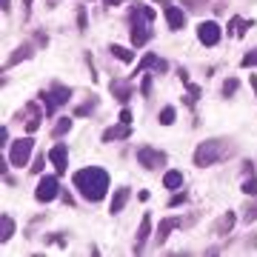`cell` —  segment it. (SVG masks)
Instances as JSON below:
<instances>
[{
  "instance_id": "obj_27",
  "label": "cell",
  "mask_w": 257,
  "mask_h": 257,
  "mask_svg": "<svg viewBox=\"0 0 257 257\" xmlns=\"http://www.w3.org/2000/svg\"><path fill=\"white\" fill-rule=\"evenodd\" d=\"M243 220H246V223L257 220V203H254V206H248V209H246V214H243Z\"/></svg>"
},
{
  "instance_id": "obj_11",
  "label": "cell",
  "mask_w": 257,
  "mask_h": 257,
  "mask_svg": "<svg viewBox=\"0 0 257 257\" xmlns=\"http://www.w3.org/2000/svg\"><path fill=\"white\" fill-rule=\"evenodd\" d=\"M12 234H15V220L9 214H0V243H9Z\"/></svg>"
},
{
  "instance_id": "obj_31",
  "label": "cell",
  "mask_w": 257,
  "mask_h": 257,
  "mask_svg": "<svg viewBox=\"0 0 257 257\" xmlns=\"http://www.w3.org/2000/svg\"><path fill=\"white\" fill-rule=\"evenodd\" d=\"M0 143H3V146L9 143V132H6V128H0Z\"/></svg>"
},
{
  "instance_id": "obj_6",
  "label": "cell",
  "mask_w": 257,
  "mask_h": 257,
  "mask_svg": "<svg viewBox=\"0 0 257 257\" xmlns=\"http://www.w3.org/2000/svg\"><path fill=\"white\" fill-rule=\"evenodd\" d=\"M57 192H60V183H57V177L55 175H49V177H43L40 183H37V200L40 203H49V200H55L57 197Z\"/></svg>"
},
{
  "instance_id": "obj_12",
  "label": "cell",
  "mask_w": 257,
  "mask_h": 257,
  "mask_svg": "<svg viewBox=\"0 0 257 257\" xmlns=\"http://www.w3.org/2000/svg\"><path fill=\"white\" fill-rule=\"evenodd\" d=\"M126 200H128V189L123 186V189H117V192H114L109 211H111V214H120V211H123V206H126Z\"/></svg>"
},
{
  "instance_id": "obj_19",
  "label": "cell",
  "mask_w": 257,
  "mask_h": 257,
  "mask_svg": "<svg viewBox=\"0 0 257 257\" xmlns=\"http://www.w3.org/2000/svg\"><path fill=\"white\" fill-rule=\"evenodd\" d=\"M149 229H152V220H149V214H146V217H143V223H140V229H138V251L143 248V243H146Z\"/></svg>"
},
{
  "instance_id": "obj_9",
  "label": "cell",
  "mask_w": 257,
  "mask_h": 257,
  "mask_svg": "<svg viewBox=\"0 0 257 257\" xmlns=\"http://www.w3.org/2000/svg\"><path fill=\"white\" fill-rule=\"evenodd\" d=\"M49 160L55 163V169H57V175H63L66 172V146H52V152H49Z\"/></svg>"
},
{
  "instance_id": "obj_22",
  "label": "cell",
  "mask_w": 257,
  "mask_h": 257,
  "mask_svg": "<svg viewBox=\"0 0 257 257\" xmlns=\"http://www.w3.org/2000/svg\"><path fill=\"white\" fill-rule=\"evenodd\" d=\"M69 128H72V120L69 117H60L55 123V128H52V135H55V138H60V135H66V132H69Z\"/></svg>"
},
{
  "instance_id": "obj_30",
  "label": "cell",
  "mask_w": 257,
  "mask_h": 257,
  "mask_svg": "<svg viewBox=\"0 0 257 257\" xmlns=\"http://www.w3.org/2000/svg\"><path fill=\"white\" fill-rule=\"evenodd\" d=\"M183 200H186V194H177V197H172V200H169V206H180Z\"/></svg>"
},
{
  "instance_id": "obj_13",
  "label": "cell",
  "mask_w": 257,
  "mask_h": 257,
  "mask_svg": "<svg viewBox=\"0 0 257 257\" xmlns=\"http://www.w3.org/2000/svg\"><path fill=\"white\" fill-rule=\"evenodd\" d=\"M175 226H177L175 217H166V220L160 223V229H157V243H166V240H169V234L175 231Z\"/></svg>"
},
{
  "instance_id": "obj_35",
  "label": "cell",
  "mask_w": 257,
  "mask_h": 257,
  "mask_svg": "<svg viewBox=\"0 0 257 257\" xmlns=\"http://www.w3.org/2000/svg\"><path fill=\"white\" fill-rule=\"evenodd\" d=\"M106 3H109V6H117V3H123V0H106Z\"/></svg>"
},
{
  "instance_id": "obj_37",
  "label": "cell",
  "mask_w": 257,
  "mask_h": 257,
  "mask_svg": "<svg viewBox=\"0 0 257 257\" xmlns=\"http://www.w3.org/2000/svg\"><path fill=\"white\" fill-rule=\"evenodd\" d=\"M26 6H32V0H26Z\"/></svg>"
},
{
  "instance_id": "obj_20",
  "label": "cell",
  "mask_w": 257,
  "mask_h": 257,
  "mask_svg": "<svg viewBox=\"0 0 257 257\" xmlns=\"http://www.w3.org/2000/svg\"><path fill=\"white\" fill-rule=\"evenodd\" d=\"M248 26H251V23H248V20L231 18V23H229V32H231V35H234V37H240V35H243V29H248Z\"/></svg>"
},
{
  "instance_id": "obj_7",
  "label": "cell",
  "mask_w": 257,
  "mask_h": 257,
  "mask_svg": "<svg viewBox=\"0 0 257 257\" xmlns=\"http://www.w3.org/2000/svg\"><path fill=\"white\" fill-rule=\"evenodd\" d=\"M197 37H200L203 46H217L220 43V26L214 20H206V23L197 26Z\"/></svg>"
},
{
  "instance_id": "obj_8",
  "label": "cell",
  "mask_w": 257,
  "mask_h": 257,
  "mask_svg": "<svg viewBox=\"0 0 257 257\" xmlns=\"http://www.w3.org/2000/svg\"><path fill=\"white\" fill-rule=\"evenodd\" d=\"M138 160H140L143 169H163V166H166V155H163V152H157V149H152V146L140 149Z\"/></svg>"
},
{
  "instance_id": "obj_17",
  "label": "cell",
  "mask_w": 257,
  "mask_h": 257,
  "mask_svg": "<svg viewBox=\"0 0 257 257\" xmlns=\"http://www.w3.org/2000/svg\"><path fill=\"white\" fill-rule=\"evenodd\" d=\"M111 92L117 94L120 100H128V94H132V86H128V80L123 83V80H114L111 83Z\"/></svg>"
},
{
  "instance_id": "obj_23",
  "label": "cell",
  "mask_w": 257,
  "mask_h": 257,
  "mask_svg": "<svg viewBox=\"0 0 257 257\" xmlns=\"http://www.w3.org/2000/svg\"><path fill=\"white\" fill-rule=\"evenodd\" d=\"M175 109H172V106H166L163 111H160V123H163V126H172V123H175Z\"/></svg>"
},
{
  "instance_id": "obj_15",
  "label": "cell",
  "mask_w": 257,
  "mask_h": 257,
  "mask_svg": "<svg viewBox=\"0 0 257 257\" xmlns=\"http://www.w3.org/2000/svg\"><path fill=\"white\" fill-rule=\"evenodd\" d=\"M128 123H120L117 128H109V132H103V140H117V138H128Z\"/></svg>"
},
{
  "instance_id": "obj_14",
  "label": "cell",
  "mask_w": 257,
  "mask_h": 257,
  "mask_svg": "<svg viewBox=\"0 0 257 257\" xmlns=\"http://www.w3.org/2000/svg\"><path fill=\"white\" fill-rule=\"evenodd\" d=\"M29 55H32V46H29V43H23L20 49H15V52H12V57L6 60V66H15V63H20V60H26Z\"/></svg>"
},
{
  "instance_id": "obj_24",
  "label": "cell",
  "mask_w": 257,
  "mask_h": 257,
  "mask_svg": "<svg viewBox=\"0 0 257 257\" xmlns=\"http://www.w3.org/2000/svg\"><path fill=\"white\" fill-rule=\"evenodd\" d=\"M231 226H234V211H226V217L220 220V226H214L217 231H229Z\"/></svg>"
},
{
  "instance_id": "obj_34",
  "label": "cell",
  "mask_w": 257,
  "mask_h": 257,
  "mask_svg": "<svg viewBox=\"0 0 257 257\" xmlns=\"http://www.w3.org/2000/svg\"><path fill=\"white\" fill-rule=\"evenodd\" d=\"M3 12H12V0H3Z\"/></svg>"
},
{
  "instance_id": "obj_32",
  "label": "cell",
  "mask_w": 257,
  "mask_h": 257,
  "mask_svg": "<svg viewBox=\"0 0 257 257\" xmlns=\"http://www.w3.org/2000/svg\"><path fill=\"white\" fill-rule=\"evenodd\" d=\"M152 92V77H146V80H143V94H149Z\"/></svg>"
},
{
  "instance_id": "obj_26",
  "label": "cell",
  "mask_w": 257,
  "mask_h": 257,
  "mask_svg": "<svg viewBox=\"0 0 257 257\" xmlns=\"http://www.w3.org/2000/svg\"><path fill=\"white\" fill-rule=\"evenodd\" d=\"M243 192H246V194H257V180H254V177H248L246 183H243Z\"/></svg>"
},
{
  "instance_id": "obj_10",
  "label": "cell",
  "mask_w": 257,
  "mask_h": 257,
  "mask_svg": "<svg viewBox=\"0 0 257 257\" xmlns=\"http://www.w3.org/2000/svg\"><path fill=\"white\" fill-rule=\"evenodd\" d=\"M166 20H169V26L172 29H183L186 26L183 12L177 9V6H172V3H166Z\"/></svg>"
},
{
  "instance_id": "obj_21",
  "label": "cell",
  "mask_w": 257,
  "mask_h": 257,
  "mask_svg": "<svg viewBox=\"0 0 257 257\" xmlns=\"http://www.w3.org/2000/svg\"><path fill=\"white\" fill-rule=\"evenodd\" d=\"M109 52H111L114 57H117V60H123V63H132V60H135V55H132L128 49H123V46H111Z\"/></svg>"
},
{
  "instance_id": "obj_18",
  "label": "cell",
  "mask_w": 257,
  "mask_h": 257,
  "mask_svg": "<svg viewBox=\"0 0 257 257\" xmlns=\"http://www.w3.org/2000/svg\"><path fill=\"white\" fill-rule=\"evenodd\" d=\"M149 66H152V69H157V72H166V69H169V66H166V60H157V57H152V55L143 57L138 69H149Z\"/></svg>"
},
{
  "instance_id": "obj_16",
  "label": "cell",
  "mask_w": 257,
  "mask_h": 257,
  "mask_svg": "<svg viewBox=\"0 0 257 257\" xmlns=\"http://www.w3.org/2000/svg\"><path fill=\"white\" fill-rule=\"evenodd\" d=\"M180 183H183V175L175 172V169H169V172L163 175V186H166V189H177Z\"/></svg>"
},
{
  "instance_id": "obj_28",
  "label": "cell",
  "mask_w": 257,
  "mask_h": 257,
  "mask_svg": "<svg viewBox=\"0 0 257 257\" xmlns=\"http://www.w3.org/2000/svg\"><path fill=\"white\" fill-rule=\"evenodd\" d=\"M243 66H257V49H251V52L243 57Z\"/></svg>"
},
{
  "instance_id": "obj_33",
  "label": "cell",
  "mask_w": 257,
  "mask_h": 257,
  "mask_svg": "<svg viewBox=\"0 0 257 257\" xmlns=\"http://www.w3.org/2000/svg\"><path fill=\"white\" fill-rule=\"evenodd\" d=\"M77 23H80V29L86 26V12H83V9H80V15H77Z\"/></svg>"
},
{
  "instance_id": "obj_1",
  "label": "cell",
  "mask_w": 257,
  "mask_h": 257,
  "mask_svg": "<svg viewBox=\"0 0 257 257\" xmlns=\"http://www.w3.org/2000/svg\"><path fill=\"white\" fill-rule=\"evenodd\" d=\"M74 189L92 203L103 200L106 192H109V172L100 169V166H86L74 175Z\"/></svg>"
},
{
  "instance_id": "obj_4",
  "label": "cell",
  "mask_w": 257,
  "mask_h": 257,
  "mask_svg": "<svg viewBox=\"0 0 257 257\" xmlns=\"http://www.w3.org/2000/svg\"><path fill=\"white\" fill-rule=\"evenodd\" d=\"M32 149H35V143H32V138H20L12 143V166H26L29 157H32Z\"/></svg>"
},
{
  "instance_id": "obj_2",
  "label": "cell",
  "mask_w": 257,
  "mask_h": 257,
  "mask_svg": "<svg viewBox=\"0 0 257 257\" xmlns=\"http://www.w3.org/2000/svg\"><path fill=\"white\" fill-rule=\"evenodd\" d=\"M152 20H155V9L135 6V12H132V43L135 46H143L149 37H152V32L146 29V23H152Z\"/></svg>"
},
{
  "instance_id": "obj_5",
  "label": "cell",
  "mask_w": 257,
  "mask_h": 257,
  "mask_svg": "<svg viewBox=\"0 0 257 257\" xmlns=\"http://www.w3.org/2000/svg\"><path fill=\"white\" fill-rule=\"evenodd\" d=\"M43 100H46V111L49 114H55V109L57 106H63L69 97H72V89H66V86H55L52 92H46V94H40Z\"/></svg>"
},
{
  "instance_id": "obj_25",
  "label": "cell",
  "mask_w": 257,
  "mask_h": 257,
  "mask_svg": "<svg viewBox=\"0 0 257 257\" xmlns=\"http://www.w3.org/2000/svg\"><path fill=\"white\" fill-rule=\"evenodd\" d=\"M234 92H237V80L231 77V80H226V86H223V94H226V97H231Z\"/></svg>"
},
{
  "instance_id": "obj_3",
  "label": "cell",
  "mask_w": 257,
  "mask_h": 257,
  "mask_svg": "<svg viewBox=\"0 0 257 257\" xmlns=\"http://www.w3.org/2000/svg\"><path fill=\"white\" fill-rule=\"evenodd\" d=\"M223 157V143L220 140H203L200 146H197V152H194V166H211L217 163Z\"/></svg>"
},
{
  "instance_id": "obj_36",
  "label": "cell",
  "mask_w": 257,
  "mask_h": 257,
  "mask_svg": "<svg viewBox=\"0 0 257 257\" xmlns=\"http://www.w3.org/2000/svg\"><path fill=\"white\" fill-rule=\"evenodd\" d=\"M251 86H254V94H257V77H251Z\"/></svg>"
},
{
  "instance_id": "obj_29",
  "label": "cell",
  "mask_w": 257,
  "mask_h": 257,
  "mask_svg": "<svg viewBox=\"0 0 257 257\" xmlns=\"http://www.w3.org/2000/svg\"><path fill=\"white\" fill-rule=\"evenodd\" d=\"M120 123H132V111H128V109L120 111Z\"/></svg>"
}]
</instances>
